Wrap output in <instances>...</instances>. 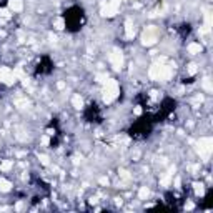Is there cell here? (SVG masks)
Segmentation results:
<instances>
[{
	"instance_id": "6da1fadb",
	"label": "cell",
	"mask_w": 213,
	"mask_h": 213,
	"mask_svg": "<svg viewBox=\"0 0 213 213\" xmlns=\"http://www.w3.org/2000/svg\"><path fill=\"white\" fill-rule=\"evenodd\" d=\"M117 97H118V83H117V80L108 78L103 87V102L105 103H112Z\"/></svg>"
},
{
	"instance_id": "5bb4252c",
	"label": "cell",
	"mask_w": 213,
	"mask_h": 213,
	"mask_svg": "<svg viewBox=\"0 0 213 213\" xmlns=\"http://www.w3.org/2000/svg\"><path fill=\"white\" fill-rule=\"evenodd\" d=\"M12 166H13L12 160H5V161L0 163V170H2V172H8V170H12Z\"/></svg>"
},
{
	"instance_id": "7a4b0ae2",
	"label": "cell",
	"mask_w": 213,
	"mask_h": 213,
	"mask_svg": "<svg viewBox=\"0 0 213 213\" xmlns=\"http://www.w3.org/2000/svg\"><path fill=\"white\" fill-rule=\"evenodd\" d=\"M212 150H213V140L210 137H205V138H200V142L197 143V151L198 155L207 160L208 156L212 155Z\"/></svg>"
},
{
	"instance_id": "44dd1931",
	"label": "cell",
	"mask_w": 213,
	"mask_h": 213,
	"mask_svg": "<svg viewBox=\"0 0 213 213\" xmlns=\"http://www.w3.org/2000/svg\"><path fill=\"white\" fill-rule=\"evenodd\" d=\"M107 80H108V75H107V73H100V75H97V82L105 83Z\"/></svg>"
},
{
	"instance_id": "d6986e66",
	"label": "cell",
	"mask_w": 213,
	"mask_h": 213,
	"mask_svg": "<svg viewBox=\"0 0 213 213\" xmlns=\"http://www.w3.org/2000/svg\"><path fill=\"white\" fill-rule=\"evenodd\" d=\"M53 27H55L57 30H63V27H65V20H63L62 17L55 18V22H53Z\"/></svg>"
},
{
	"instance_id": "3957f363",
	"label": "cell",
	"mask_w": 213,
	"mask_h": 213,
	"mask_svg": "<svg viewBox=\"0 0 213 213\" xmlns=\"http://www.w3.org/2000/svg\"><path fill=\"white\" fill-rule=\"evenodd\" d=\"M110 63H112L115 72L122 70V67H123V53H122V50H118V48L112 50V53H110Z\"/></svg>"
},
{
	"instance_id": "484cf974",
	"label": "cell",
	"mask_w": 213,
	"mask_h": 213,
	"mask_svg": "<svg viewBox=\"0 0 213 213\" xmlns=\"http://www.w3.org/2000/svg\"><path fill=\"white\" fill-rule=\"evenodd\" d=\"M42 143H43V145H48V143H50V138H48V135H43V137H42Z\"/></svg>"
},
{
	"instance_id": "603a6c76",
	"label": "cell",
	"mask_w": 213,
	"mask_h": 213,
	"mask_svg": "<svg viewBox=\"0 0 213 213\" xmlns=\"http://www.w3.org/2000/svg\"><path fill=\"white\" fill-rule=\"evenodd\" d=\"M197 63H190V65H188V73H190V75H195V73H197Z\"/></svg>"
},
{
	"instance_id": "4fadbf2b",
	"label": "cell",
	"mask_w": 213,
	"mask_h": 213,
	"mask_svg": "<svg viewBox=\"0 0 213 213\" xmlns=\"http://www.w3.org/2000/svg\"><path fill=\"white\" fill-rule=\"evenodd\" d=\"M202 85H203V88L207 90L208 93H212V92H213V87H212V80H210V78H208V77H205V78H203V83H202Z\"/></svg>"
},
{
	"instance_id": "cb8c5ba5",
	"label": "cell",
	"mask_w": 213,
	"mask_h": 213,
	"mask_svg": "<svg viewBox=\"0 0 213 213\" xmlns=\"http://www.w3.org/2000/svg\"><path fill=\"white\" fill-rule=\"evenodd\" d=\"M38 160H40L43 165H48V163H50V158H48L47 155H40V156H38Z\"/></svg>"
},
{
	"instance_id": "9a60e30c",
	"label": "cell",
	"mask_w": 213,
	"mask_h": 213,
	"mask_svg": "<svg viewBox=\"0 0 213 213\" xmlns=\"http://www.w3.org/2000/svg\"><path fill=\"white\" fill-rule=\"evenodd\" d=\"M188 52L190 53H200L202 52V45H200V43H190V45H188Z\"/></svg>"
},
{
	"instance_id": "9c48e42d",
	"label": "cell",
	"mask_w": 213,
	"mask_h": 213,
	"mask_svg": "<svg viewBox=\"0 0 213 213\" xmlns=\"http://www.w3.org/2000/svg\"><path fill=\"white\" fill-rule=\"evenodd\" d=\"M155 42H156V37L153 35V33H150V32H148V33H145V35L142 37V43H143L145 47H151Z\"/></svg>"
},
{
	"instance_id": "ba28073f",
	"label": "cell",
	"mask_w": 213,
	"mask_h": 213,
	"mask_svg": "<svg viewBox=\"0 0 213 213\" xmlns=\"http://www.w3.org/2000/svg\"><path fill=\"white\" fill-rule=\"evenodd\" d=\"M173 173H175V166H172V168H170V170H168V172H166L165 175L160 178V185H161V187H168V185H170Z\"/></svg>"
},
{
	"instance_id": "5b68a950",
	"label": "cell",
	"mask_w": 213,
	"mask_h": 213,
	"mask_svg": "<svg viewBox=\"0 0 213 213\" xmlns=\"http://www.w3.org/2000/svg\"><path fill=\"white\" fill-rule=\"evenodd\" d=\"M0 80H2L4 83H7V85H13V83L17 82V77H15V73L12 72L10 68L2 67L0 68Z\"/></svg>"
},
{
	"instance_id": "2e32d148",
	"label": "cell",
	"mask_w": 213,
	"mask_h": 213,
	"mask_svg": "<svg viewBox=\"0 0 213 213\" xmlns=\"http://www.w3.org/2000/svg\"><path fill=\"white\" fill-rule=\"evenodd\" d=\"M72 105L75 107V108H82V105H83L82 97H80V95H75V97L72 98Z\"/></svg>"
},
{
	"instance_id": "f1b7e54d",
	"label": "cell",
	"mask_w": 213,
	"mask_h": 213,
	"mask_svg": "<svg viewBox=\"0 0 213 213\" xmlns=\"http://www.w3.org/2000/svg\"><path fill=\"white\" fill-rule=\"evenodd\" d=\"M180 185H182V180H180V177H177V178H175V187L180 188Z\"/></svg>"
},
{
	"instance_id": "d6a6232c",
	"label": "cell",
	"mask_w": 213,
	"mask_h": 213,
	"mask_svg": "<svg viewBox=\"0 0 213 213\" xmlns=\"http://www.w3.org/2000/svg\"><path fill=\"white\" fill-rule=\"evenodd\" d=\"M115 203L117 205H122V198H115Z\"/></svg>"
},
{
	"instance_id": "ffe728a7",
	"label": "cell",
	"mask_w": 213,
	"mask_h": 213,
	"mask_svg": "<svg viewBox=\"0 0 213 213\" xmlns=\"http://www.w3.org/2000/svg\"><path fill=\"white\" fill-rule=\"evenodd\" d=\"M193 187H195V193H197V195L202 197L203 193H205V187H203V183H195Z\"/></svg>"
},
{
	"instance_id": "d4e9b609",
	"label": "cell",
	"mask_w": 213,
	"mask_h": 213,
	"mask_svg": "<svg viewBox=\"0 0 213 213\" xmlns=\"http://www.w3.org/2000/svg\"><path fill=\"white\" fill-rule=\"evenodd\" d=\"M120 177L123 178V180H130V173L127 172V170H120Z\"/></svg>"
},
{
	"instance_id": "e0dca14e",
	"label": "cell",
	"mask_w": 213,
	"mask_h": 213,
	"mask_svg": "<svg viewBox=\"0 0 213 213\" xmlns=\"http://www.w3.org/2000/svg\"><path fill=\"white\" fill-rule=\"evenodd\" d=\"M30 105V102L27 98H18V100H15V107H18V108H27Z\"/></svg>"
},
{
	"instance_id": "7402d4cb",
	"label": "cell",
	"mask_w": 213,
	"mask_h": 213,
	"mask_svg": "<svg viewBox=\"0 0 213 213\" xmlns=\"http://www.w3.org/2000/svg\"><path fill=\"white\" fill-rule=\"evenodd\" d=\"M0 17H2V18H10V10H8V8H2V10H0Z\"/></svg>"
},
{
	"instance_id": "1f68e13d",
	"label": "cell",
	"mask_w": 213,
	"mask_h": 213,
	"mask_svg": "<svg viewBox=\"0 0 213 213\" xmlns=\"http://www.w3.org/2000/svg\"><path fill=\"white\" fill-rule=\"evenodd\" d=\"M142 113V108H140V107H137V108H135V115H140Z\"/></svg>"
},
{
	"instance_id": "7c38bea8",
	"label": "cell",
	"mask_w": 213,
	"mask_h": 213,
	"mask_svg": "<svg viewBox=\"0 0 213 213\" xmlns=\"http://www.w3.org/2000/svg\"><path fill=\"white\" fill-rule=\"evenodd\" d=\"M12 188V183L5 178H0V192H10Z\"/></svg>"
},
{
	"instance_id": "ac0fdd59",
	"label": "cell",
	"mask_w": 213,
	"mask_h": 213,
	"mask_svg": "<svg viewBox=\"0 0 213 213\" xmlns=\"http://www.w3.org/2000/svg\"><path fill=\"white\" fill-rule=\"evenodd\" d=\"M148 195H150V190H148L146 187H142L140 190H138V197H140V200H146Z\"/></svg>"
},
{
	"instance_id": "4dcf8cb0",
	"label": "cell",
	"mask_w": 213,
	"mask_h": 213,
	"mask_svg": "<svg viewBox=\"0 0 213 213\" xmlns=\"http://www.w3.org/2000/svg\"><path fill=\"white\" fill-rule=\"evenodd\" d=\"M57 87H58L60 90H62V88H65V83H63V82H58V85H57Z\"/></svg>"
},
{
	"instance_id": "f546056e",
	"label": "cell",
	"mask_w": 213,
	"mask_h": 213,
	"mask_svg": "<svg viewBox=\"0 0 213 213\" xmlns=\"http://www.w3.org/2000/svg\"><path fill=\"white\" fill-rule=\"evenodd\" d=\"M17 210H22V208H23V203H22V202H18V203H17Z\"/></svg>"
},
{
	"instance_id": "8992f818",
	"label": "cell",
	"mask_w": 213,
	"mask_h": 213,
	"mask_svg": "<svg viewBox=\"0 0 213 213\" xmlns=\"http://www.w3.org/2000/svg\"><path fill=\"white\" fill-rule=\"evenodd\" d=\"M172 73H173V68L170 67V65H161L160 73H158V78H156V80H160V82H166V80H170Z\"/></svg>"
},
{
	"instance_id": "52a82bcc",
	"label": "cell",
	"mask_w": 213,
	"mask_h": 213,
	"mask_svg": "<svg viewBox=\"0 0 213 213\" xmlns=\"http://www.w3.org/2000/svg\"><path fill=\"white\" fill-rule=\"evenodd\" d=\"M163 62H165V58H160L156 63H153L150 67V72H148V75H150V78H153V80H156L158 78V73H160V68L161 65H163Z\"/></svg>"
},
{
	"instance_id": "836d02e7",
	"label": "cell",
	"mask_w": 213,
	"mask_h": 213,
	"mask_svg": "<svg viewBox=\"0 0 213 213\" xmlns=\"http://www.w3.org/2000/svg\"><path fill=\"white\" fill-rule=\"evenodd\" d=\"M118 2H120V0H118Z\"/></svg>"
},
{
	"instance_id": "277c9868",
	"label": "cell",
	"mask_w": 213,
	"mask_h": 213,
	"mask_svg": "<svg viewBox=\"0 0 213 213\" xmlns=\"http://www.w3.org/2000/svg\"><path fill=\"white\" fill-rule=\"evenodd\" d=\"M118 0H112V4L108 5H103L102 7V10H100V15L102 17H113L118 13Z\"/></svg>"
},
{
	"instance_id": "83f0119b",
	"label": "cell",
	"mask_w": 213,
	"mask_h": 213,
	"mask_svg": "<svg viewBox=\"0 0 213 213\" xmlns=\"http://www.w3.org/2000/svg\"><path fill=\"white\" fill-rule=\"evenodd\" d=\"M193 207H195V205H193L192 202H187V203H185V210H193Z\"/></svg>"
},
{
	"instance_id": "4316f807",
	"label": "cell",
	"mask_w": 213,
	"mask_h": 213,
	"mask_svg": "<svg viewBox=\"0 0 213 213\" xmlns=\"http://www.w3.org/2000/svg\"><path fill=\"white\" fill-rule=\"evenodd\" d=\"M98 182H100V185H108V178H107V177H102Z\"/></svg>"
},
{
	"instance_id": "8fae6325",
	"label": "cell",
	"mask_w": 213,
	"mask_h": 213,
	"mask_svg": "<svg viewBox=\"0 0 213 213\" xmlns=\"http://www.w3.org/2000/svg\"><path fill=\"white\" fill-rule=\"evenodd\" d=\"M8 8L13 12H20L23 8V4H22V0H8Z\"/></svg>"
},
{
	"instance_id": "30bf717a",
	"label": "cell",
	"mask_w": 213,
	"mask_h": 213,
	"mask_svg": "<svg viewBox=\"0 0 213 213\" xmlns=\"http://www.w3.org/2000/svg\"><path fill=\"white\" fill-rule=\"evenodd\" d=\"M125 37H127V38H133V37H135V27L132 25L130 18H128L127 23H125Z\"/></svg>"
}]
</instances>
